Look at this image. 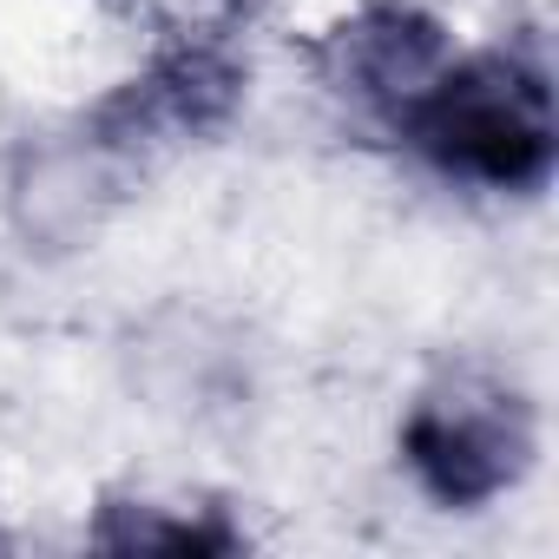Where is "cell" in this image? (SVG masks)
I'll use <instances>...</instances> for the list:
<instances>
[{
  "label": "cell",
  "mask_w": 559,
  "mask_h": 559,
  "mask_svg": "<svg viewBox=\"0 0 559 559\" xmlns=\"http://www.w3.org/2000/svg\"><path fill=\"white\" fill-rule=\"evenodd\" d=\"M389 132L448 185L500 191V198L546 191L552 158H559L546 60L526 47H493L467 60L454 53L389 119Z\"/></svg>",
  "instance_id": "obj_1"
},
{
  "label": "cell",
  "mask_w": 559,
  "mask_h": 559,
  "mask_svg": "<svg viewBox=\"0 0 559 559\" xmlns=\"http://www.w3.org/2000/svg\"><path fill=\"white\" fill-rule=\"evenodd\" d=\"M539 448L533 402L493 369H448L402 421V461L435 507L474 513L526 480Z\"/></svg>",
  "instance_id": "obj_2"
},
{
  "label": "cell",
  "mask_w": 559,
  "mask_h": 559,
  "mask_svg": "<svg viewBox=\"0 0 559 559\" xmlns=\"http://www.w3.org/2000/svg\"><path fill=\"white\" fill-rule=\"evenodd\" d=\"M243 99V60L224 34H185L152 53L145 73H132L112 99L93 112L99 152H158L217 132Z\"/></svg>",
  "instance_id": "obj_3"
},
{
  "label": "cell",
  "mask_w": 559,
  "mask_h": 559,
  "mask_svg": "<svg viewBox=\"0 0 559 559\" xmlns=\"http://www.w3.org/2000/svg\"><path fill=\"white\" fill-rule=\"evenodd\" d=\"M448 60H454L448 27L428 8H415V0H369V8L343 14L317 40V67L330 93L369 112L376 126H389Z\"/></svg>",
  "instance_id": "obj_4"
},
{
  "label": "cell",
  "mask_w": 559,
  "mask_h": 559,
  "mask_svg": "<svg viewBox=\"0 0 559 559\" xmlns=\"http://www.w3.org/2000/svg\"><path fill=\"white\" fill-rule=\"evenodd\" d=\"M93 546L106 552H237L243 526L217 507H165V500H99Z\"/></svg>",
  "instance_id": "obj_5"
},
{
  "label": "cell",
  "mask_w": 559,
  "mask_h": 559,
  "mask_svg": "<svg viewBox=\"0 0 559 559\" xmlns=\"http://www.w3.org/2000/svg\"><path fill=\"white\" fill-rule=\"evenodd\" d=\"M126 14H145L152 27H165V40H185V34H224L237 40L250 0H119Z\"/></svg>",
  "instance_id": "obj_6"
},
{
  "label": "cell",
  "mask_w": 559,
  "mask_h": 559,
  "mask_svg": "<svg viewBox=\"0 0 559 559\" xmlns=\"http://www.w3.org/2000/svg\"><path fill=\"white\" fill-rule=\"evenodd\" d=\"M0 546H8V533H0Z\"/></svg>",
  "instance_id": "obj_7"
}]
</instances>
